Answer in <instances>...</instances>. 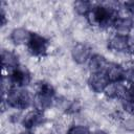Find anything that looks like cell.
<instances>
[{
    "mask_svg": "<svg viewBox=\"0 0 134 134\" xmlns=\"http://www.w3.org/2000/svg\"><path fill=\"white\" fill-rule=\"evenodd\" d=\"M74 7H75V10H76L79 14L87 16L88 13H89V12L91 10V8L93 7V5L91 4V2H87V1H79V2H75Z\"/></svg>",
    "mask_w": 134,
    "mask_h": 134,
    "instance_id": "obj_16",
    "label": "cell"
},
{
    "mask_svg": "<svg viewBox=\"0 0 134 134\" xmlns=\"http://www.w3.org/2000/svg\"><path fill=\"white\" fill-rule=\"evenodd\" d=\"M72 57L77 63H84L87 60H90L91 58L90 49L86 45L77 44L72 50Z\"/></svg>",
    "mask_w": 134,
    "mask_h": 134,
    "instance_id": "obj_14",
    "label": "cell"
},
{
    "mask_svg": "<svg viewBox=\"0 0 134 134\" xmlns=\"http://www.w3.org/2000/svg\"><path fill=\"white\" fill-rule=\"evenodd\" d=\"M125 7L128 12H130L132 15H134V1H129L125 3Z\"/></svg>",
    "mask_w": 134,
    "mask_h": 134,
    "instance_id": "obj_20",
    "label": "cell"
},
{
    "mask_svg": "<svg viewBox=\"0 0 134 134\" xmlns=\"http://www.w3.org/2000/svg\"><path fill=\"white\" fill-rule=\"evenodd\" d=\"M108 46L116 51H128V36L120 34L114 35L110 39Z\"/></svg>",
    "mask_w": 134,
    "mask_h": 134,
    "instance_id": "obj_10",
    "label": "cell"
},
{
    "mask_svg": "<svg viewBox=\"0 0 134 134\" xmlns=\"http://www.w3.org/2000/svg\"><path fill=\"white\" fill-rule=\"evenodd\" d=\"M34 102V96L24 88H10L6 93V103L9 107L23 110L28 108Z\"/></svg>",
    "mask_w": 134,
    "mask_h": 134,
    "instance_id": "obj_3",
    "label": "cell"
},
{
    "mask_svg": "<svg viewBox=\"0 0 134 134\" xmlns=\"http://www.w3.org/2000/svg\"><path fill=\"white\" fill-rule=\"evenodd\" d=\"M31 32H28L27 30L23 28H17L12 31L10 39L15 44H22V43H27Z\"/></svg>",
    "mask_w": 134,
    "mask_h": 134,
    "instance_id": "obj_15",
    "label": "cell"
},
{
    "mask_svg": "<svg viewBox=\"0 0 134 134\" xmlns=\"http://www.w3.org/2000/svg\"><path fill=\"white\" fill-rule=\"evenodd\" d=\"M127 96L130 97V98H132V99H134V82H132L131 85H130V87L128 88Z\"/></svg>",
    "mask_w": 134,
    "mask_h": 134,
    "instance_id": "obj_21",
    "label": "cell"
},
{
    "mask_svg": "<svg viewBox=\"0 0 134 134\" xmlns=\"http://www.w3.org/2000/svg\"><path fill=\"white\" fill-rule=\"evenodd\" d=\"M28 52L34 57H44L47 53L49 42L46 38L39 34L31 32L26 43Z\"/></svg>",
    "mask_w": 134,
    "mask_h": 134,
    "instance_id": "obj_4",
    "label": "cell"
},
{
    "mask_svg": "<svg viewBox=\"0 0 134 134\" xmlns=\"http://www.w3.org/2000/svg\"><path fill=\"white\" fill-rule=\"evenodd\" d=\"M21 134H32L31 132H24V133H21Z\"/></svg>",
    "mask_w": 134,
    "mask_h": 134,
    "instance_id": "obj_23",
    "label": "cell"
},
{
    "mask_svg": "<svg viewBox=\"0 0 134 134\" xmlns=\"http://www.w3.org/2000/svg\"><path fill=\"white\" fill-rule=\"evenodd\" d=\"M108 63L105 60L104 57L99 54H94L89 60V67L92 71V73L96 72H106V69L108 67Z\"/></svg>",
    "mask_w": 134,
    "mask_h": 134,
    "instance_id": "obj_13",
    "label": "cell"
},
{
    "mask_svg": "<svg viewBox=\"0 0 134 134\" xmlns=\"http://www.w3.org/2000/svg\"><path fill=\"white\" fill-rule=\"evenodd\" d=\"M122 107L124 109L129 112L130 114H134V99L126 96L124 99H122Z\"/></svg>",
    "mask_w": 134,
    "mask_h": 134,
    "instance_id": "obj_17",
    "label": "cell"
},
{
    "mask_svg": "<svg viewBox=\"0 0 134 134\" xmlns=\"http://www.w3.org/2000/svg\"><path fill=\"white\" fill-rule=\"evenodd\" d=\"M114 28L116 29L117 34L128 36L133 27V20L131 18H120L117 17L113 23Z\"/></svg>",
    "mask_w": 134,
    "mask_h": 134,
    "instance_id": "obj_12",
    "label": "cell"
},
{
    "mask_svg": "<svg viewBox=\"0 0 134 134\" xmlns=\"http://www.w3.org/2000/svg\"><path fill=\"white\" fill-rule=\"evenodd\" d=\"M93 134H106V133H104V132H102V131H97V132H95V133H93Z\"/></svg>",
    "mask_w": 134,
    "mask_h": 134,
    "instance_id": "obj_22",
    "label": "cell"
},
{
    "mask_svg": "<svg viewBox=\"0 0 134 134\" xmlns=\"http://www.w3.org/2000/svg\"><path fill=\"white\" fill-rule=\"evenodd\" d=\"M110 81V83H121L125 82V71L124 66L117 64H109L105 72Z\"/></svg>",
    "mask_w": 134,
    "mask_h": 134,
    "instance_id": "obj_9",
    "label": "cell"
},
{
    "mask_svg": "<svg viewBox=\"0 0 134 134\" xmlns=\"http://www.w3.org/2000/svg\"><path fill=\"white\" fill-rule=\"evenodd\" d=\"M30 73L29 71L22 66H18L8 73L7 82L10 88H24L30 83Z\"/></svg>",
    "mask_w": 134,
    "mask_h": 134,
    "instance_id": "obj_5",
    "label": "cell"
},
{
    "mask_svg": "<svg viewBox=\"0 0 134 134\" xmlns=\"http://www.w3.org/2000/svg\"><path fill=\"white\" fill-rule=\"evenodd\" d=\"M45 118L44 115L41 111L39 110H32L29 111L22 119V125L26 128V129H32L36 127L41 126L42 124H44Z\"/></svg>",
    "mask_w": 134,
    "mask_h": 134,
    "instance_id": "obj_7",
    "label": "cell"
},
{
    "mask_svg": "<svg viewBox=\"0 0 134 134\" xmlns=\"http://www.w3.org/2000/svg\"><path fill=\"white\" fill-rule=\"evenodd\" d=\"M88 84L93 91L104 92L107 86L110 84V81L105 72H96V73H91L88 80Z\"/></svg>",
    "mask_w": 134,
    "mask_h": 134,
    "instance_id": "obj_6",
    "label": "cell"
},
{
    "mask_svg": "<svg viewBox=\"0 0 134 134\" xmlns=\"http://www.w3.org/2000/svg\"><path fill=\"white\" fill-rule=\"evenodd\" d=\"M54 97L53 87L46 82H40L36 87V93L34 95L32 105L36 110L43 111L52 105Z\"/></svg>",
    "mask_w": 134,
    "mask_h": 134,
    "instance_id": "obj_2",
    "label": "cell"
},
{
    "mask_svg": "<svg viewBox=\"0 0 134 134\" xmlns=\"http://www.w3.org/2000/svg\"><path fill=\"white\" fill-rule=\"evenodd\" d=\"M128 51L134 53V36L128 35Z\"/></svg>",
    "mask_w": 134,
    "mask_h": 134,
    "instance_id": "obj_19",
    "label": "cell"
},
{
    "mask_svg": "<svg viewBox=\"0 0 134 134\" xmlns=\"http://www.w3.org/2000/svg\"><path fill=\"white\" fill-rule=\"evenodd\" d=\"M121 83H110L105 89V93L110 98H120L124 99L127 96L128 88Z\"/></svg>",
    "mask_w": 134,
    "mask_h": 134,
    "instance_id": "obj_8",
    "label": "cell"
},
{
    "mask_svg": "<svg viewBox=\"0 0 134 134\" xmlns=\"http://www.w3.org/2000/svg\"><path fill=\"white\" fill-rule=\"evenodd\" d=\"M68 134H91L90 131L84 126H73L69 129Z\"/></svg>",
    "mask_w": 134,
    "mask_h": 134,
    "instance_id": "obj_18",
    "label": "cell"
},
{
    "mask_svg": "<svg viewBox=\"0 0 134 134\" xmlns=\"http://www.w3.org/2000/svg\"><path fill=\"white\" fill-rule=\"evenodd\" d=\"M1 55H2V66L3 68L8 69V72L20 66L18 61V55L15 52L8 50H2Z\"/></svg>",
    "mask_w": 134,
    "mask_h": 134,
    "instance_id": "obj_11",
    "label": "cell"
},
{
    "mask_svg": "<svg viewBox=\"0 0 134 134\" xmlns=\"http://www.w3.org/2000/svg\"><path fill=\"white\" fill-rule=\"evenodd\" d=\"M86 17L89 23L93 26L108 27L110 25H113L114 21L118 16H117V10L114 7L96 5L91 8V10L88 13Z\"/></svg>",
    "mask_w": 134,
    "mask_h": 134,
    "instance_id": "obj_1",
    "label": "cell"
}]
</instances>
